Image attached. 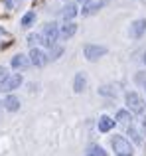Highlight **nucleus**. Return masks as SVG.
Returning <instances> with one entry per match:
<instances>
[{
  "instance_id": "4468645a",
  "label": "nucleus",
  "mask_w": 146,
  "mask_h": 156,
  "mask_svg": "<svg viewBox=\"0 0 146 156\" xmlns=\"http://www.w3.org/2000/svg\"><path fill=\"white\" fill-rule=\"evenodd\" d=\"M61 16H63L65 20H71V18H75V16H77V6H75V4H67V6L63 8Z\"/></svg>"
},
{
  "instance_id": "39448f33",
  "label": "nucleus",
  "mask_w": 146,
  "mask_h": 156,
  "mask_svg": "<svg viewBox=\"0 0 146 156\" xmlns=\"http://www.w3.org/2000/svg\"><path fill=\"white\" fill-rule=\"evenodd\" d=\"M28 59H30V63L36 65V67H42V65L47 63V55H46L42 50H40V48H32V51H30V55H28Z\"/></svg>"
},
{
  "instance_id": "1a4fd4ad",
  "label": "nucleus",
  "mask_w": 146,
  "mask_h": 156,
  "mask_svg": "<svg viewBox=\"0 0 146 156\" xmlns=\"http://www.w3.org/2000/svg\"><path fill=\"white\" fill-rule=\"evenodd\" d=\"M75 32H77V24L67 22V24H63V26L59 28V38L61 40H69L71 36H75Z\"/></svg>"
},
{
  "instance_id": "7ed1b4c3",
  "label": "nucleus",
  "mask_w": 146,
  "mask_h": 156,
  "mask_svg": "<svg viewBox=\"0 0 146 156\" xmlns=\"http://www.w3.org/2000/svg\"><path fill=\"white\" fill-rule=\"evenodd\" d=\"M124 101H127V105H128V109L132 111V113H138V115H142L144 113V109H146V105H144V101H142V97L138 95V93H134V91H130V93H127V97H124Z\"/></svg>"
},
{
  "instance_id": "f03ea898",
  "label": "nucleus",
  "mask_w": 146,
  "mask_h": 156,
  "mask_svg": "<svg viewBox=\"0 0 146 156\" xmlns=\"http://www.w3.org/2000/svg\"><path fill=\"white\" fill-rule=\"evenodd\" d=\"M57 38H59V28H57V24H46V28H43V34H42V44L43 46H47V48H54L55 46V42H57Z\"/></svg>"
},
{
  "instance_id": "9d476101",
  "label": "nucleus",
  "mask_w": 146,
  "mask_h": 156,
  "mask_svg": "<svg viewBox=\"0 0 146 156\" xmlns=\"http://www.w3.org/2000/svg\"><path fill=\"white\" fill-rule=\"evenodd\" d=\"M28 65H30V59H28V55H24V53H18V55L12 57V67L14 69H26Z\"/></svg>"
},
{
  "instance_id": "6ab92c4d",
  "label": "nucleus",
  "mask_w": 146,
  "mask_h": 156,
  "mask_svg": "<svg viewBox=\"0 0 146 156\" xmlns=\"http://www.w3.org/2000/svg\"><path fill=\"white\" fill-rule=\"evenodd\" d=\"M128 134L132 136V140H134L136 144H140V142H142V136H140V133H138V130H136V129H134L132 125L128 126Z\"/></svg>"
},
{
  "instance_id": "0eeeda50",
  "label": "nucleus",
  "mask_w": 146,
  "mask_h": 156,
  "mask_svg": "<svg viewBox=\"0 0 146 156\" xmlns=\"http://www.w3.org/2000/svg\"><path fill=\"white\" fill-rule=\"evenodd\" d=\"M103 6H107V0H91L83 6V16H91L95 12H99Z\"/></svg>"
},
{
  "instance_id": "a211bd4d",
  "label": "nucleus",
  "mask_w": 146,
  "mask_h": 156,
  "mask_svg": "<svg viewBox=\"0 0 146 156\" xmlns=\"http://www.w3.org/2000/svg\"><path fill=\"white\" fill-rule=\"evenodd\" d=\"M61 53H63L61 46H54V48H50V55H47V59H57Z\"/></svg>"
},
{
  "instance_id": "393cba45",
  "label": "nucleus",
  "mask_w": 146,
  "mask_h": 156,
  "mask_svg": "<svg viewBox=\"0 0 146 156\" xmlns=\"http://www.w3.org/2000/svg\"><path fill=\"white\" fill-rule=\"evenodd\" d=\"M144 89H146V85H144Z\"/></svg>"
},
{
  "instance_id": "4be33fe9",
  "label": "nucleus",
  "mask_w": 146,
  "mask_h": 156,
  "mask_svg": "<svg viewBox=\"0 0 146 156\" xmlns=\"http://www.w3.org/2000/svg\"><path fill=\"white\" fill-rule=\"evenodd\" d=\"M18 2H20V0H8V6H12V8H14Z\"/></svg>"
},
{
  "instance_id": "9b49d317",
  "label": "nucleus",
  "mask_w": 146,
  "mask_h": 156,
  "mask_svg": "<svg viewBox=\"0 0 146 156\" xmlns=\"http://www.w3.org/2000/svg\"><path fill=\"white\" fill-rule=\"evenodd\" d=\"M85 85H87V77H85V73H77V75H75V81H73V91H75V93H81L85 89Z\"/></svg>"
},
{
  "instance_id": "20e7f679",
  "label": "nucleus",
  "mask_w": 146,
  "mask_h": 156,
  "mask_svg": "<svg viewBox=\"0 0 146 156\" xmlns=\"http://www.w3.org/2000/svg\"><path fill=\"white\" fill-rule=\"evenodd\" d=\"M83 53H85V57H87L89 61H97L99 57H103L105 53H107V48L105 46H95V44H87V46L83 48Z\"/></svg>"
},
{
  "instance_id": "dca6fc26",
  "label": "nucleus",
  "mask_w": 146,
  "mask_h": 156,
  "mask_svg": "<svg viewBox=\"0 0 146 156\" xmlns=\"http://www.w3.org/2000/svg\"><path fill=\"white\" fill-rule=\"evenodd\" d=\"M87 156H107V152H105V148H103V146H99V144H93V146H89V150H87Z\"/></svg>"
},
{
  "instance_id": "b1692460",
  "label": "nucleus",
  "mask_w": 146,
  "mask_h": 156,
  "mask_svg": "<svg viewBox=\"0 0 146 156\" xmlns=\"http://www.w3.org/2000/svg\"><path fill=\"white\" fill-rule=\"evenodd\" d=\"M142 59H144V63H146V53H144V57H142Z\"/></svg>"
},
{
  "instance_id": "f257e3e1",
  "label": "nucleus",
  "mask_w": 146,
  "mask_h": 156,
  "mask_svg": "<svg viewBox=\"0 0 146 156\" xmlns=\"http://www.w3.org/2000/svg\"><path fill=\"white\" fill-rule=\"evenodd\" d=\"M111 146H113V150H115L116 156H132V154H134V152H132L130 142H128L124 136H119V134H115V136H113Z\"/></svg>"
},
{
  "instance_id": "ddd939ff",
  "label": "nucleus",
  "mask_w": 146,
  "mask_h": 156,
  "mask_svg": "<svg viewBox=\"0 0 146 156\" xmlns=\"http://www.w3.org/2000/svg\"><path fill=\"white\" fill-rule=\"evenodd\" d=\"M4 107H6L8 111H12V113H14V111L20 109V99L16 95H8L6 99H4Z\"/></svg>"
},
{
  "instance_id": "6e6552de",
  "label": "nucleus",
  "mask_w": 146,
  "mask_h": 156,
  "mask_svg": "<svg viewBox=\"0 0 146 156\" xmlns=\"http://www.w3.org/2000/svg\"><path fill=\"white\" fill-rule=\"evenodd\" d=\"M146 32V18H140V20H136V22H132V26H130V38H140Z\"/></svg>"
},
{
  "instance_id": "5701e85b",
  "label": "nucleus",
  "mask_w": 146,
  "mask_h": 156,
  "mask_svg": "<svg viewBox=\"0 0 146 156\" xmlns=\"http://www.w3.org/2000/svg\"><path fill=\"white\" fill-rule=\"evenodd\" d=\"M79 2H83V4H87V2H91V0H79Z\"/></svg>"
},
{
  "instance_id": "2eb2a0df",
  "label": "nucleus",
  "mask_w": 146,
  "mask_h": 156,
  "mask_svg": "<svg viewBox=\"0 0 146 156\" xmlns=\"http://www.w3.org/2000/svg\"><path fill=\"white\" fill-rule=\"evenodd\" d=\"M116 121L119 122H123V125H128V122L132 121L130 119V113H128V111H124V109H120V111H116Z\"/></svg>"
},
{
  "instance_id": "423d86ee",
  "label": "nucleus",
  "mask_w": 146,
  "mask_h": 156,
  "mask_svg": "<svg viewBox=\"0 0 146 156\" xmlns=\"http://www.w3.org/2000/svg\"><path fill=\"white\" fill-rule=\"evenodd\" d=\"M22 81L24 79H22V75H20V73H12V75L2 83V89H0V91L10 93V91H14V89H18L20 85H22Z\"/></svg>"
},
{
  "instance_id": "f8f14e48",
  "label": "nucleus",
  "mask_w": 146,
  "mask_h": 156,
  "mask_svg": "<svg viewBox=\"0 0 146 156\" xmlns=\"http://www.w3.org/2000/svg\"><path fill=\"white\" fill-rule=\"evenodd\" d=\"M115 126V121H113L111 117H107V115H103V117L99 119V130L101 133H109V130Z\"/></svg>"
},
{
  "instance_id": "f3484780",
  "label": "nucleus",
  "mask_w": 146,
  "mask_h": 156,
  "mask_svg": "<svg viewBox=\"0 0 146 156\" xmlns=\"http://www.w3.org/2000/svg\"><path fill=\"white\" fill-rule=\"evenodd\" d=\"M36 22V12H28V14L22 16V26H32V24Z\"/></svg>"
},
{
  "instance_id": "412c9836",
  "label": "nucleus",
  "mask_w": 146,
  "mask_h": 156,
  "mask_svg": "<svg viewBox=\"0 0 146 156\" xmlns=\"http://www.w3.org/2000/svg\"><path fill=\"white\" fill-rule=\"evenodd\" d=\"M8 77H10V73H8V69L0 65V83H4V81H6Z\"/></svg>"
},
{
  "instance_id": "aec40b11",
  "label": "nucleus",
  "mask_w": 146,
  "mask_h": 156,
  "mask_svg": "<svg viewBox=\"0 0 146 156\" xmlns=\"http://www.w3.org/2000/svg\"><path fill=\"white\" fill-rule=\"evenodd\" d=\"M28 44H30L32 48H34L36 44H42V34H30L28 36Z\"/></svg>"
}]
</instances>
